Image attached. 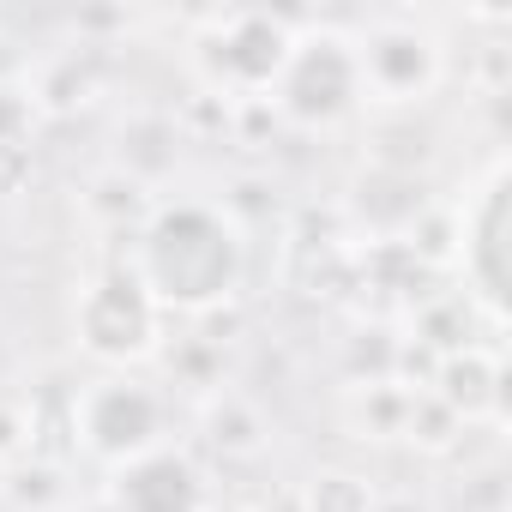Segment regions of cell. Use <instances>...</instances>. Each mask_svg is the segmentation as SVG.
Masks as SVG:
<instances>
[{
	"label": "cell",
	"mask_w": 512,
	"mask_h": 512,
	"mask_svg": "<svg viewBox=\"0 0 512 512\" xmlns=\"http://www.w3.org/2000/svg\"><path fill=\"white\" fill-rule=\"evenodd\" d=\"M235 235L199 211V205H181V211H163L151 241H145V266L133 272L145 284L151 302H175V308H205L217 296L235 290Z\"/></svg>",
	"instance_id": "cell-1"
},
{
	"label": "cell",
	"mask_w": 512,
	"mask_h": 512,
	"mask_svg": "<svg viewBox=\"0 0 512 512\" xmlns=\"http://www.w3.org/2000/svg\"><path fill=\"white\" fill-rule=\"evenodd\" d=\"M157 302L145 296L139 278H109L85 296V344L97 356H139L151 344Z\"/></svg>",
	"instance_id": "cell-2"
},
{
	"label": "cell",
	"mask_w": 512,
	"mask_h": 512,
	"mask_svg": "<svg viewBox=\"0 0 512 512\" xmlns=\"http://www.w3.org/2000/svg\"><path fill=\"white\" fill-rule=\"evenodd\" d=\"M85 440L109 458H145L157 440V398L127 380L97 386L85 398Z\"/></svg>",
	"instance_id": "cell-3"
},
{
	"label": "cell",
	"mask_w": 512,
	"mask_h": 512,
	"mask_svg": "<svg viewBox=\"0 0 512 512\" xmlns=\"http://www.w3.org/2000/svg\"><path fill=\"white\" fill-rule=\"evenodd\" d=\"M199 506V476L187 458L175 452H145V458H127L121 470V512H193Z\"/></svg>",
	"instance_id": "cell-4"
}]
</instances>
